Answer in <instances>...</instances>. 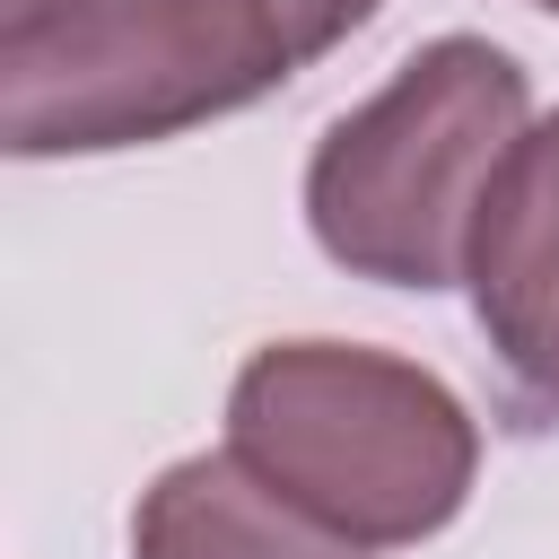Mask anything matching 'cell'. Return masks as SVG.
Segmentation results:
<instances>
[{"mask_svg": "<svg viewBox=\"0 0 559 559\" xmlns=\"http://www.w3.org/2000/svg\"><path fill=\"white\" fill-rule=\"evenodd\" d=\"M533 131V79L489 35L419 44L358 114L306 157L314 245L376 288H454L472 262L480 201Z\"/></svg>", "mask_w": 559, "mask_h": 559, "instance_id": "obj_3", "label": "cell"}, {"mask_svg": "<svg viewBox=\"0 0 559 559\" xmlns=\"http://www.w3.org/2000/svg\"><path fill=\"white\" fill-rule=\"evenodd\" d=\"M227 454L358 550L428 542L463 515L480 428L463 393L393 349L271 341L227 384Z\"/></svg>", "mask_w": 559, "mask_h": 559, "instance_id": "obj_2", "label": "cell"}, {"mask_svg": "<svg viewBox=\"0 0 559 559\" xmlns=\"http://www.w3.org/2000/svg\"><path fill=\"white\" fill-rule=\"evenodd\" d=\"M384 0H17L0 9L9 157H105L262 105Z\"/></svg>", "mask_w": 559, "mask_h": 559, "instance_id": "obj_1", "label": "cell"}, {"mask_svg": "<svg viewBox=\"0 0 559 559\" xmlns=\"http://www.w3.org/2000/svg\"><path fill=\"white\" fill-rule=\"evenodd\" d=\"M533 9H550V17H559V0H533Z\"/></svg>", "mask_w": 559, "mask_h": 559, "instance_id": "obj_6", "label": "cell"}, {"mask_svg": "<svg viewBox=\"0 0 559 559\" xmlns=\"http://www.w3.org/2000/svg\"><path fill=\"white\" fill-rule=\"evenodd\" d=\"M472 323L524 419H559V114H542L498 166L472 227Z\"/></svg>", "mask_w": 559, "mask_h": 559, "instance_id": "obj_4", "label": "cell"}, {"mask_svg": "<svg viewBox=\"0 0 559 559\" xmlns=\"http://www.w3.org/2000/svg\"><path fill=\"white\" fill-rule=\"evenodd\" d=\"M0 9H17V0H0Z\"/></svg>", "mask_w": 559, "mask_h": 559, "instance_id": "obj_7", "label": "cell"}, {"mask_svg": "<svg viewBox=\"0 0 559 559\" xmlns=\"http://www.w3.org/2000/svg\"><path fill=\"white\" fill-rule=\"evenodd\" d=\"M131 559H367L358 542L323 533L271 480H253L227 445L166 463L131 507Z\"/></svg>", "mask_w": 559, "mask_h": 559, "instance_id": "obj_5", "label": "cell"}]
</instances>
